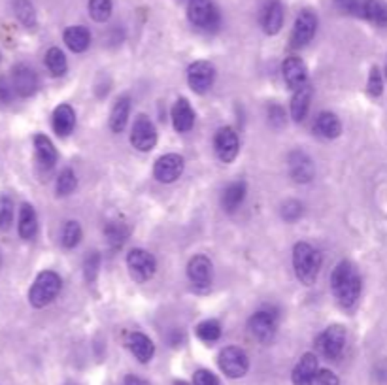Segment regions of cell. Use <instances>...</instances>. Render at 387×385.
Returning <instances> with one entry per match:
<instances>
[{"mask_svg": "<svg viewBox=\"0 0 387 385\" xmlns=\"http://www.w3.org/2000/svg\"><path fill=\"white\" fill-rule=\"evenodd\" d=\"M331 289L342 308H352L359 300L363 280H361L357 268L349 261H342L336 264L333 276H331Z\"/></svg>", "mask_w": 387, "mask_h": 385, "instance_id": "6da1fadb", "label": "cell"}, {"mask_svg": "<svg viewBox=\"0 0 387 385\" xmlns=\"http://www.w3.org/2000/svg\"><path fill=\"white\" fill-rule=\"evenodd\" d=\"M293 268L299 282L304 285L315 284L321 268L320 251L314 250L310 243L299 242L293 248Z\"/></svg>", "mask_w": 387, "mask_h": 385, "instance_id": "7a4b0ae2", "label": "cell"}, {"mask_svg": "<svg viewBox=\"0 0 387 385\" xmlns=\"http://www.w3.org/2000/svg\"><path fill=\"white\" fill-rule=\"evenodd\" d=\"M60 291V277L53 271H44L38 274L34 280L31 293H28V300L34 308H44V306L51 305Z\"/></svg>", "mask_w": 387, "mask_h": 385, "instance_id": "3957f363", "label": "cell"}, {"mask_svg": "<svg viewBox=\"0 0 387 385\" xmlns=\"http://www.w3.org/2000/svg\"><path fill=\"white\" fill-rule=\"evenodd\" d=\"M127 266L134 282L144 284V282L154 277L155 271H157V261H155V257L149 251L136 248V250L129 251Z\"/></svg>", "mask_w": 387, "mask_h": 385, "instance_id": "277c9868", "label": "cell"}, {"mask_svg": "<svg viewBox=\"0 0 387 385\" xmlns=\"http://www.w3.org/2000/svg\"><path fill=\"white\" fill-rule=\"evenodd\" d=\"M220 363L221 372L229 376V378H242L246 376L247 370H249V359H247V353L242 350V348H236V345H229L223 352L220 353Z\"/></svg>", "mask_w": 387, "mask_h": 385, "instance_id": "5b68a950", "label": "cell"}, {"mask_svg": "<svg viewBox=\"0 0 387 385\" xmlns=\"http://www.w3.org/2000/svg\"><path fill=\"white\" fill-rule=\"evenodd\" d=\"M187 15L195 27L214 31L220 25V14L212 4V0H189L187 2Z\"/></svg>", "mask_w": 387, "mask_h": 385, "instance_id": "8992f818", "label": "cell"}, {"mask_svg": "<svg viewBox=\"0 0 387 385\" xmlns=\"http://www.w3.org/2000/svg\"><path fill=\"white\" fill-rule=\"evenodd\" d=\"M247 329L255 340L268 344L278 331V314L272 310H259L247 321Z\"/></svg>", "mask_w": 387, "mask_h": 385, "instance_id": "52a82bcc", "label": "cell"}, {"mask_svg": "<svg viewBox=\"0 0 387 385\" xmlns=\"http://www.w3.org/2000/svg\"><path fill=\"white\" fill-rule=\"evenodd\" d=\"M344 348H346V329L342 325H331L318 338V350L323 357L331 361L340 357Z\"/></svg>", "mask_w": 387, "mask_h": 385, "instance_id": "ba28073f", "label": "cell"}, {"mask_svg": "<svg viewBox=\"0 0 387 385\" xmlns=\"http://www.w3.org/2000/svg\"><path fill=\"white\" fill-rule=\"evenodd\" d=\"M131 144L138 151H151L157 144V128L147 115H138L131 130Z\"/></svg>", "mask_w": 387, "mask_h": 385, "instance_id": "9c48e42d", "label": "cell"}, {"mask_svg": "<svg viewBox=\"0 0 387 385\" xmlns=\"http://www.w3.org/2000/svg\"><path fill=\"white\" fill-rule=\"evenodd\" d=\"M214 80L215 68L212 62L197 61L189 67V70H187L189 87L193 89L195 93H199V95H204L206 91H210V87L214 85Z\"/></svg>", "mask_w": 387, "mask_h": 385, "instance_id": "30bf717a", "label": "cell"}, {"mask_svg": "<svg viewBox=\"0 0 387 385\" xmlns=\"http://www.w3.org/2000/svg\"><path fill=\"white\" fill-rule=\"evenodd\" d=\"M315 28H318V17H315L314 12L302 10L295 19L293 33H291V46L293 48H304L314 38Z\"/></svg>", "mask_w": 387, "mask_h": 385, "instance_id": "8fae6325", "label": "cell"}, {"mask_svg": "<svg viewBox=\"0 0 387 385\" xmlns=\"http://www.w3.org/2000/svg\"><path fill=\"white\" fill-rule=\"evenodd\" d=\"M215 155L220 157L221 162H233L240 151L238 135L233 127H223L215 132L214 138Z\"/></svg>", "mask_w": 387, "mask_h": 385, "instance_id": "7c38bea8", "label": "cell"}, {"mask_svg": "<svg viewBox=\"0 0 387 385\" xmlns=\"http://www.w3.org/2000/svg\"><path fill=\"white\" fill-rule=\"evenodd\" d=\"M183 169H186L183 157L178 153H168L157 159L154 166V176L160 183H174L183 174Z\"/></svg>", "mask_w": 387, "mask_h": 385, "instance_id": "4fadbf2b", "label": "cell"}, {"mask_svg": "<svg viewBox=\"0 0 387 385\" xmlns=\"http://www.w3.org/2000/svg\"><path fill=\"white\" fill-rule=\"evenodd\" d=\"M287 166H289V176L293 178L297 183H308L312 182V178L315 174L314 161L310 157L301 151V149H295L287 157Z\"/></svg>", "mask_w": 387, "mask_h": 385, "instance_id": "5bb4252c", "label": "cell"}, {"mask_svg": "<svg viewBox=\"0 0 387 385\" xmlns=\"http://www.w3.org/2000/svg\"><path fill=\"white\" fill-rule=\"evenodd\" d=\"M212 272L214 266L206 255H195L187 264V276L197 287H208L212 284Z\"/></svg>", "mask_w": 387, "mask_h": 385, "instance_id": "9a60e30c", "label": "cell"}, {"mask_svg": "<svg viewBox=\"0 0 387 385\" xmlns=\"http://www.w3.org/2000/svg\"><path fill=\"white\" fill-rule=\"evenodd\" d=\"M12 83H14L15 93L19 96H31L36 93L38 89V76L33 68L27 65H17L14 68V76H12Z\"/></svg>", "mask_w": 387, "mask_h": 385, "instance_id": "2e32d148", "label": "cell"}, {"mask_svg": "<svg viewBox=\"0 0 387 385\" xmlns=\"http://www.w3.org/2000/svg\"><path fill=\"white\" fill-rule=\"evenodd\" d=\"M318 372H320V368H318V357H315L314 353H304L301 361L295 365L293 374H291L293 385H314Z\"/></svg>", "mask_w": 387, "mask_h": 385, "instance_id": "e0dca14e", "label": "cell"}, {"mask_svg": "<svg viewBox=\"0 0 387 385\" xmlns=\"http://www.w3.org/2000/svg\"><path fill=\"white\" fill-rule=\"evenodd\" d=\"M281 72H283V80H286L287 87L291 89L302 87L308 80L306 65L299 57H289V59H286L283 67H281Z\"/></svg>", "mask_w": 387, "mask_h": 385, "instance_id": "ac0fdd59", "label": "cell"}, {"mask_svg": "<svg viewBox=\"0 0 387 385\" xmlns=\"http://www.w3.org/2000/svg\"><path fill=\"white\" fill-rule=\"evenodd\" d=\"M34 149H36V161L44 170H51L59 159V153L55 149L53 142L46 135L34 136Z\"/></svg>", "mask_w": 387, "mask_h": 385, "instance_id": "d6986e66", "label": "cell"}, {"mask_svg": "<svg viewBox=\"0 0 387 385\" xmlns=\"http://www.w3.org/2000/svg\"><path fill=\"white\" fill-rule=\"evenodd\" d=\"M261 25H263V31L270 34V36L280 33L281 27H283V6H281L278 0L268 2L267 8L263 10Z\"/></svg>", "mask_w": 387, "mask_h": 385, "instance_id": "ffe728a7", "label": "cell"}, {"mask_svg": "<svg viewBox=\"0 0 387 385\" xmlns=\"http://www.w3.org/2000/svg\"><path fill=\"white\" fill-rule=\"evenodd\" d=\"M129 350L140 363H149L155 355V344L144 332H133L127 340Z\"/></svg>", "mask_w": 387, "mask_h": 385, "instance_id": "44dd1931", "label": "cell"}, {"mask_svg": "<svg viewBox=\"0 0 387 385\" xmlns=\"http://www.w3.org/2000/svg\"><path fill=\"white\" fill-rule=\"evenodd\" d=\"M172 123L178 132H189L195 125V112L187 99H178L172 108Z\"/></svg>", "mask_w": 387, "mask_h": 385, "instance_id": "7402d4cb", "label": "cell"}, {"mask_svg": "<svg viewBox=\"0 0 387 385\" xmlns=\"http://www.w3.org/2000/svg\"><path fill=\"white\" fill-rule=\"evenodd\" d=\"M314 130L315 135H320L321 138L333 140V138H338V136H340L342 123L340 119L334 114H331V112H321L314 123Z\"/></svg>", "mask_w": 387, "mask_h": 385, "instance_id": "603a6c76", "label": "cell"}, {"mask_svg": "<svg viewBox=\"0 0 387 385\" xmlns=\"http://www.w3.org/2000/svg\"><path fill=\"white\" fill-rule=\"evenodd\" d=\"M310 101H312V87L308 83H304L302 87L295 89V95L291 99V117L297 123L306 119L308 110H310Z\"/></svg>", "mask_w": 387, "mask_h": 385, "instance_id": "cb8c5ba5", "label": "cell"}, {"mask_svg": "<svg viewBox=\"0 0 387 385\" xmlns=\"http://www.w3.org/2000/svg\"><path fill=\"white\" fill-rule=\"evenodd\" d=\"M76 127V112L70 104H60L53 112V128L59 136H68Z\"/></svg>", "mask_w": 387, "mask_h": 385, "instance_id": "d4e9b609", "label": "cell"}, {"mask_svg": "<svg viewBox=\"0 0 387 385\" xmlns=\"http://www.w3.org/2000/svg\"><path fill=\"white\" fill-rule=\"evenodd\" d=\"M246 193V183L244 182H234L231 185H227L225 191H223V196H221L223 209L225 212H236L242 206V203H244Z\"/></svg>", "mask_w": 387, "mask_h": 385, "instance_id": "484cf974", "label": "cell"}, {"mask_svg": "<svg viewBox=\"0 0 387 385\" xmlns=\"http://www.w3.org/2000/svg\"><path fill=\"white\" fill-rule=\"evenodd\" d=\"M65 44L72 49L74 53H83L89 48V44H91V33L85 27H81V25L68 27L65 31Z\"/></svg>", "mask_w": 387, "mask_h": 385, "instance_id": "4316f807", "label": "cell"}, {"mask_svg": "<svg viewBox=\"0 0 387 385\" xmlns=\"http://www.w3.org/2000/svg\"><path fill=\"white\" fill-rule=\"evenodd\" d=\"M363 19L370 21L378 27H387L386 0H363Z\"/></svg>", "mask_w": 387, "mask_h": 385, "instance_id": "83f0119b", "label": "cell"}, {"mask_svg": "<svg viewBox=\"0 0 387 385\" xmlns=\"http://www.w3.org/2000/svg\"><path fill=\"white\" fill-rule=\"evenodd\" d=\"M129 114H131V99L120 96L114 104V108H112V114H110V128L114 132H121L123 128L127 127Z\"/></svg>", "mask_w": 387, "mask_h": 385, "instance_id": "f1b7e54d", "label": "cell"}, {"mask_svg": "<svg viewBox=\"0 0 387 385\" xmlns=\"http://www.w3.org/2000/svg\"><path fill=\"white\" fill-rule=\"evenodd\" d=\"M17 229H19V237L23 240H31L34 238L36 234V230H38V219H36V212L31 204H23L21 206V212H19V225H17Z\"/></svg>", "mask_w": 387, "mask_h": 385, "instance_id": "f546056e", "label": "cell"}, {"mask_svg": "<svg viewBox=\"0 0 387 385\" xmlns=\"http://www.w3.org/2000/svg\"><path fill=\"white\" fill-rule=\"evenodd\" d=\"M129 234H131V229L121 221H110L104 227V238L112 250H120L121 246L127 242Z\"/></svg>", "mask_w": 387, "mask_h": 385, "instance_id": "4dcf8cb0", "label": "cell"}, {"mask_svg": "<svg viewBox=\"0 0 387 385\" xmlns=\"http://www.w3.org/2000/svg\"><path fill=\"white\" fill-rule=\"evenodd\" d=\"M46 67L51 76H63L68 68L67 57L59 48H49L46 53Z\"/></svg>", "mask_w": 387, "mask_h": 385, "instance_id": "1f68e13d", "label": "cell"}, {"mask_svg": "<svg viewBox=\"0 0 387 385\" xmlns=\"http://www.w3.org/2000/svg\"><path fill=\"white\" fill-rule=\"evenodd\" d=\"M15 17L27 28H33L36 25V12L31 0H15L14 2Z\"/></svg>", "mask_w": 387, "mask_h": 385, "instance_id": "d6a6232c", "label": "cell"}, {"mask_svg": "<svg viewBox=\"0 0 387 385\" xmlns=\"http://www.w3.org/2000/svg\"><path fill=\"white\" fill-rule=\"evenodd\" d=\"M60 242L67 250H72L81 242V227L78 221H67L60 230Z\"/></svg>", "mask_w": 387, "mask_h": 385, "instance_id": "836d02e7", "label": "cell"}, {"mask_svg": "<svg viewBox=\"0 0 387 385\" xmlns=\"http://www.w3.org/2000/svg\"><path fill=\"white\" fill-rule=\"evenodd\" d=\"M197 336L201 338L202 342L212 344L215 340H220L221 336V325L215 319H206L202 323L197 325Z\"/></svg>", "mask_w": 387, "mask_h": 385, "instance_id": "e575fe53", "label": "cell"}, {"mask_svg": "<svg viewBox=\"0 0 387 385\" xmlns=\"http://www.w3.org/2000/svg\"><path fill=\"white\" fill-rule=\"evenodd\" d=\"M112 0H89V14L97 23H106L112 15Z\"/></svg>", "mask_w": 387, "mask_h": 385, "instance_id": "d590c367", "label": "cell"}, {"mask_svg": "<svg viewBox=\"0 0 387 385\" xmlns=\"http://www.w3.org/2000/svg\"><path fill=\"white\" fill-rule=\"evenodd\" d=\"M78 187V180H76V174H74L72 169H65L57 178V195L59 196H67L70 193H74Z\"/></svg>", "mask_w": 387, "mask_h": 385, "instance_id": "8d00e7d4", "label": "cell"}, {"mask_svg": "<svg viewBox=\"0 0 387 385\" xmlns=\"http://www.w3.org/2000/svg\"><path fill=\"white\" fill-rule=\"evenodd\" d=\"M99 268H101V253L99 251H91L85 257V263H83V276H85L87 284H93L94 280H97Z\"/></svg>", "mask_w": 387, "mask_h": 385, "instance_id": "74e56055", "label": "cell"}, {"mask_svg": "<svg viewBox=\"0 0 387 385\" xmlns=\"http://www.w3.org/2000/svg\"><path fill=\"white\" fill-rule=\"evenodd\" d=\"M14 221V203L10 196H0V230H8Z\"/></svg>", "mask_w": 387, "mask_h": 385, "instance_id": "f35d334b", "label": "cell"}, {"mask_svg": "<svg viewBox=\"0 0 387 385\" xmlns=\"http://www.w3.org/2000/svg\"><path fill=\"white\" fill-rule=\"evenodd\" d=\"M367 91L370 96H380L384 93V76H381L380 68L372 67L370 74H368Z\"/></svg>", "mask_w": 387, "mask_h": 385, "instance_id": "ab89813d", "label": "cell"}, {"mask_svg": "<svg viewBox=\"0 0 387 385\" xmlns=\"http://www.w3.org/2000/svg\"><path fill=\"white\" fill-rule=\"evenodd\" d=\"M302 216V204L299 200H287L281 206V217L286 219L287 223H295L299 217Z\"/></svg>", "mask_w": 387, "mask_h": 385, "instance_id": "60d3db41", "label": "cell"}, {"mask_svg": "<svg viewBox=\"0 0 387 385\" xmlns=\"http://www.w3.org/2000/svg\"><path fill=\"white\" fill-rule=\"evenodd\" d=\"M334 4L344 14L363 17V0H334Z\"/></svg>", "mask_w": 387, "mask_h": 385, "instance_id": "b9f144b4", "label": "cell"}, {"mask_svg": "<svg viewBox=\"0 0 387 385\" xmlns=\"http://www.w3.org/2000/svg\"><path fill=\"white\" fill-rule=\"evenodd\" d=\"M268 121L276 128H280L286 125V110L281 108L280 104H270L268 106Z\"/></svg>", "mask_w": 387, "mask_h": 385, "instance_id": "7bdbcfd3", "label": "cell"}, {"mask_svg": "<svg viewBox=\"0 0 387 385\" xmlns=\"http://www.w3.org/2000/svg\"><path fill=\"white\" fill-rule=\"evenodd\" d=\"M193 385H220V379L210 370H197L193 374Z\"/></svg>", "mask_w": 387, "mask_h": 385, "instance_id": "ee69618b", "label": "cell"}, {"mask_svg": "<svg viewBox=\"0 0 387 385\" xmlns=\"http://www.w3.org/2000/svg\"><path fill=\"white\" fill-rule=\"evenodd\" d=\"M314 385H340V382H338V376L334 372L320 370L315 376Z\"/></svg>", "mask_w": 387, "mask_h": 385, "instance_id": "f6af8a7d", "label": "cell"}, {"mask_svg": "<svg viewBox=\"0 0 387 385\" xmlns=\"http://www.w3.org/2000/svg\"><path fill=\"white\" fill-rule=\"evenodd\" d=\"M14 83H10L6 78H0V101L10 102L14 96Z\"/></svg>", "mask_w": 387, "mask_h": 385, "instance_id": "bcb514c9", "label": "cell"}, {"mask_svg": "<svg viewBox=\"0 0 387 385\" xmlns=\"http://www.w3.org/2000/svg\"><path fill=\"white\" fill-rule=\"evenodd\" d=\"M123 385H149V384H147L144 378H138V376H133V374H131V376L125 378Z\"/></svg>", "mask_w": 387, "mask_h": 385, "instance_id": "7dc6e473", "label": "cell"}, {"mask_svg": "<svg viewBox=\"0 0 387 385\" xmlns=\"http://www.w3.org/2000/svg\"><path fill=\"white\" fill-rule=\"evenodd\" d=\"M174 385H191V384H187V382H183V379H178V382H174Z\"/></svg>", "mask_w": 387, "mask_h": 385, "instance_id": "c3c4849f", "label": "cell"}, {"mask_svg": "<svg viewBox=\"0 0 387 385\" xmlns=\"http://www.w3.org/2000/svg\"><path fill=\"white\" fill-rule=\"evenodd\" d=\"M386 76H387V65H386Z\"/></svg>", "mask_w": 387, "mask_h": 385, "instance_id": "681fc988", "label": "cell"}, {"mask_svg": "<svg viewBox=\"0 0 387 385\" xmlns=\"http://www.w3.org/2000/svg\"><path fill=\"white\" fill-rule=\"evenodd\" d=\"M68 385H76V384H68Z\"/></svg>", "mask_w": 387, "mask_h": 385, "instance_id": "f907efd6", "label": "cell"}]
</instances>
